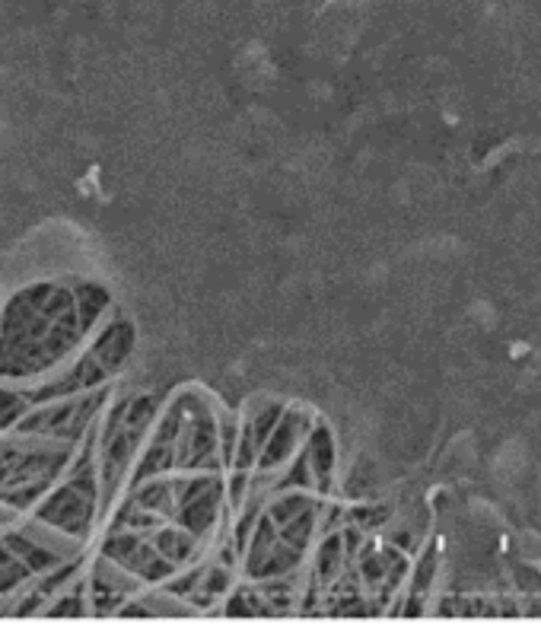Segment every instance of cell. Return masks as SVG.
Instances as JSON below:
<instances>
[{
    "label": "cell",
    "mask_w": 541,
    "mask_h": 624,
    "mask_svg": "<svg viewBox=\"0 0 541 624\" xmlns=\"http://www.w3.org/2000/svg\"><path fill=\"white\" fill-rule=\"evenodd\" d=\"M185 402V424L179 433V459L176 472H214L223 475V453H220V418L211 398L188 389L179 392Z\"/></svg>",
    "instance_id": "cell-1"
},
{
    "label": "cell",
    "mask_w": 541,
    "mask_h": 624,
    "mask_svg": "<svg viewBox=\"0 0 541 624\" xmlns=\"http://www.w3.org/2000/svg\"><path fill=\"white\" fill-rule=\"evenodd\" d=\"M226 481L214 472H182L176 478V516L172 523L185 526L191 535L207 542L226 513Z\"/></svg>",
    "instance_id": "cell-2"
},
{
    "label": "cell",
    "mask_w": 541,
    "mask_h": 624,
    "mask_svg": "<svg viewBox=\"0 0 541 624\" xmlns=\"http://www.w3.org/2000/svg\"><path fill=\"white\" fill-rule=\"evenodd\" d=\"M306 554L300 545H293L287 535L277 529L274 519L261 510L258 523L249 535V545L242 551V570H246V580H271V577H287V574H300V567L306 564Z\"/></svg>",
    "instance_id": "cell-3"
},
{
    "label": "cell",
    "mask_w": 541,
    "mask_h": 624,
    "mask_svg": "<svg viewBox=\"0 0 541 624\" xmlns=\"http://www.w3.org/2000/svg\"><path fill=\"white\" fill-rule=\"evenodd\" d=\"M312 424H316L312 411H306V408H287L281 414V421H277L274 433L268 437L265 449H261L258 465H255V475L258 478H268V481H274L277 475H281L284 468H287V462L303 449Z\"/></svg>",
    "instance_id": "cell-4"
},
{
    "label": "cell",
    "mask_w": 541,
    "mask_h": 624,
    "mask_svg": "<svg viewBox=\"0 0 541 624\" xmlns=\"http://www.w3.org/2000/svg\"><path fill=\"white\" fill-rule=\"evenodd\" d=\"M284 411H287V405L277 402V398H252L246 414H242V430H239V443H236V456H233L230 472H252L255 475L261 449H265V443L274 433Z\"/></svg>",
    "instance_id": "cell-5"
},
{
    "label": "cell",
    "mask_w": 541,
    "mask_h": 624,
    "mask_svg": "<svg viewBox=\"0 0 541 624\" xmlns=\"http://www.w3.org/2000/svg\"><path fill=\"white\" fill-rule=\"evenodd\" d=\"M303 456L309 462V472L316 478V494L328 497L335 491V472H338V440L335 430L325 421H316L303 443Z\"/></svg>",
    "instance_id": "cell-6"
},
{
    "label": "cell",
    "mask_w": 541,
    "mask_h": 624,
    "mask_svg": "<svg viewBox=\"0 0 541 624\" xmlns=\"http://www.w3.org/2000/svg\"><path fill=\"white\" fill-rule=\"evenodd\" d=\"M344 570H351V554H347V542H344V526L335 532H325L316 558H312V583H316L322 593L338 583L344 577Z\"/></svg>",
    "instance_id": "cell-7"
},
{
    "label": "cell",
    "mask_w": 541,
    "mask_h": 624,
    "mask_svg": "<svg viewBox=\"0 0 541 624\" xmlns=\"http://www.w3.org/2000/svg\"><path fill=\"white\" fill-rule=\"evenodd\" d=\"M153 545L160 548V554H163L166 561H172V564L182 570L188 564H195L201 539H198V535H191L179 523H163L160 529L153 532Z\"/></svg>",
    "instance_id": "cell-8"
},
{
    "label": "cell",
    "mask_w": 541,
    "mask_h": 624,
    "mask_svg": "<svg viewBox=\"0 0 541 624\" xmlns=\"http://www.w3.org/2000/svg\"><path fill=\"white\" fill-rule=\"evenodd\" d=\"M233 589V567L230 564H204L201 583L195 586V593L188 596V605L195 612H211L217 602H223Z\"/></svg>",
    "instance_id": "cell-9"
},
{
    "label": "cell",
    "mask_w": 541,
    "mask_h": 624,
    "mask_svg": "<svg viewBox=\"0 0 541 624\" xmlns=\"http://www.w3.org/2000/svg\"><path fill=\"white\" fill-rule=\"evenodd\" d=\"M223 615H226V618H246V621L271 618L268 602H265V596H261L258 583H252V580L230 589V596L223 599Z\"/></svg>",
    "instance_id": "cell-10"
},
{
    "label": "cell",
    "mask_w": 541,
    "mask_h": 624,
    "mask_svg": "<svg viewBox=\"0 0 541 624\" xmlns=\"http://www.w3.org/2000/svg\"><path fill=\"white\" fill-rule=\"evenodd\" d=\"M296 577H300V574L258 580V589H261V596H265V602H268L271 618H284V615L293 612V602H296Z\"/></svg>",
    "instance_id": "cell-11"
},
{
    "label": "cell",
    "mask_w": 541,
    "mask_h": 624,
    "mask_svg": "<svg viewBox=\"0 0 541 624\" xmlns=\"http://www.w3.org/2000/svg\"><path fill=\"white\" fill-rule=\"evenodd\" d=\"M274 491H316V478H312V472H309V462L303 456V449L287 462L284 475H277L271 481V494Z\"/></svg>",
    "instance_id": "cell-12"
},
{
    "label": "cell",
    "mask_w": 541,
    "mask_h": 624,
    "mask_svg": "<svg viewBox=\"0 0 541 624\" xmlns=\"http://www.w3.org/2000/svg\"><path fill=\"white\" fill-rule=\"evenodd\" d=\"M217 418H220V453H223L226 472H230L233 456H236V443H239V430H242V414L217 408Z\"/></svg>",
    "instance_id": "cell-13"
},
{
    "label": "cell",
    "mask_w": 541,
    "mask_h": 624,
    "mask_svg": "<svg viewBox=\"0 0 541 624\" xmlns=\"http://www.w3.org/2000/svg\"><path fill=\"white\" fill-rule=\"evenodd\" d=\"M389 507L386 504H360L354 510H347V519L344 523H351V526H360L363 532H373L379 526H386L389 523Z\"/></svg>",
    "instance_id": "cell-14"
},
{
    "label": "cell",
    "mask_w": 541,
    "mask_h": 624,
    "mask_svg": "<svg viewBox=\"0 0 541 624\" xmlns=\"http://www.w3.org/2000/svg\"><path fill=\"white\" fill-rule=\"evenodd\" d=\"M513 583L522 596H541V570L532 564H516L513 567Z\"/></svg>",
    "instance_id": "cell-15"
}]
</instances>
